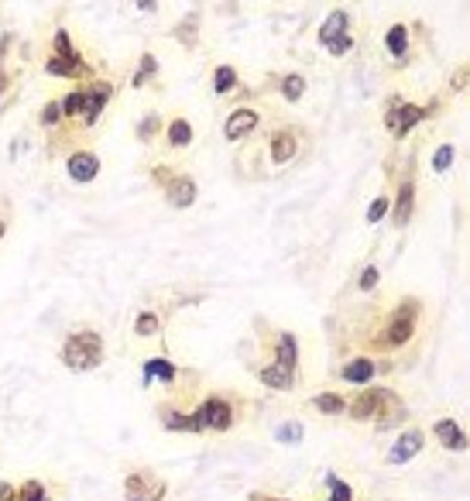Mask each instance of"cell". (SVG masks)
<instances>
[{
	"label": "cell",
	"instance_id": "12",
	"mask_svg": "<svg viewBox=\"0 0 470 501\" xmlns=\"http://www.w3.org/2000/svg\"><path fill=\"white\" fill-rule=\"evenodd\" d=\"M381 371H392V364L388 360H377V358H368V354H357V358H347L340 364V378L351 384H368L375 382Z\"/></svg>",
	"mask_w": 470,
	"mask_h": 501
},
{
	"label": "cell",
	"instance_id": "29",
	"mask_svg": "<svg viewBox=\"0 0 470 501\" xmlns=\"http://www.w3.org/2000/svg\"><path fill=\"white\" fill-rule=\"evenodd\" d=\"M234 90H240V76H237L234 66H216L213 69V93L216 96H227V93H234Z\"/></svg>",
	"mask_w": 470,
	"mask_h": 501
},
{
	"label": "cell",
	"instance_id": "15",
	"mask_svg": "<svg viewBox=\"0 0 470 501\" xmlns=\"http://www.w3.org/2000/svg\"><path fill=\"white\" fill-rule=\"evenodd\" d=\"M66 172H69L72 182H93L100 175V155L90 148H76L66 155Z\"/></svg>",
	"mask_w": 470,
	"mask_h": 501
},
{
	"label": "cell",
	"instance_id": "7",
	"mask_svg": "<svg viewBox=\"0 0 470 501\" xmlns=\"http://www.w3.org/2000/svg\"><path fill=\"white\" fill-rule=\"evenodd\" d=\"M381 120H385V127H388V134H392L395 141H405V138L425 120V110H423V103H409V100H401V96H388V100H385V110H381Z\"/></svg>",
	"mask_w": 470,
	"mask_h": 501
},
{
	"label": "cell",
	"instance_id": "21",
	"mask_svg": "<svg viewBox=\"0 0 470 501\" xmlns=\"http://www.w3.org/2000/svg\"><path fill=\"white\" fill-rule=\"evenodd\" d=\"M162 141L172 148V151H182V148H189V144L196 141V127L189 124L182 114H172V117L165 120V134Z\"/></svg>",
	"mask_w": 470,
	"mask_h": 501
},
{
	"label": "cell",
	"instance_id": "1",
	"mask_svg": "<svg viewBox=\"0 0 470 501\" xmlns=\"http://www.w3.org/2000/svg\"><path fill=\"white\" fill-rule=\"evenodd\" d=\"M375 316L357 330V354H368L377 360L405 358L416 340L425 334V303L419 295H401L388 310L371 306Z\"/></svg>",
	"mask_w": 470,
	"mask_h": 501
},
{
	"label": "cell",
	"instance_id": "40",
	"mask_svg": "<svg viewBox=\"0 0 470 501\" xmlns=\"http://www.w3.org/2000/svg\"><path fill=\"white\" fill-rule=\"evenodd\" d=\"M453 166V144H440L433 155V172H450Z\"/></svg>",
	"mask_w": 470,
	"mask_h": 501
},
{
	"label": "cell",
	"instance_id": "9",
	"mask_svg": "<svg viewBox=\"0 0 470 501\" xmlns=\"http://www.w3.org/2000/svg\"><path fill=\"white\" fill-rule=\"evenodd\" d=\"M416 199H419V179H416V155L409 158L405 175L399 179V192L392 196V223L395 227H409L416 216Z\"/></svg>",
	"mask_w": 470,
	"mask_h": 501
},
{
	"label": "cell",
	"instance_id": "32",
	"mask_svg": "<svg viewBox=\"0 0 470 501\" xmlns=\"http://www.w3.org/2000/svg\"><path fill=\"white\" fill-rule=\"evenodd\" d=\"M18 501H55V495H52V488H48L45 481L28 478L18 488Z\"/></svg>",
	"mask_w": 470,
	"mask_h": 501
},
{
	"label": "cell",
	"instance_id": "5",
	"mask_svg": "<svg viewBox=\"0 0 470 501\" xmlns=\"http://www.w3.org/2000/svg\"><path fill=\"white\" fill-rule=\"evenodd\" d=\"M203 432H231L240 423V399L231 392H210L199 406L192 408Z\"/></svg>",
	"mask_w": 470,
	"mask_h": 501
},
{
	"label": "cell",
	"instance_id": "45",
	"mask_svg": "<svg viewBox=\"0 0 470 501\" xmlns=\"http://www.w3.org/2000/svg\"><path fill=\"white\" fill-rule=\"evenodd\" d=\"M388 501H395V498H388Z\"/></svg>",
	"mask_w": 470,
	"mask_h": 501
},
{
	"label": "cell",
	"instance_id": "19",
	"mask_svg": "<svg viewBox=\"0 0 470 501\" xmlns=\"http://www.w3.org/2000/svg\"><path fill=\"white\" fill-rule=\"evenodd\" d=\"M271 364H279V368H285V371H299V340H296V334H288V330H282V334H275V340H271Z\"/></svg>",
	"mask_w": 470,
	"mask_h": 501
},
{
	"label": "cell",
	"instance_id": "22",
	"mask_svg": "<svg viewBox=\"0 0 470 501\" xmlns=\"http://www.w3.org/2000/svg\"><path fill=\"white\" fill-rule=\"evenodd\" d=\"M258 382L264 384V388H275V392H292V388H296V375L268 360V364L258 368Z\"/></svg>",
	"mask_w": 470,
	"mask_h": 501
},
{
	"label": "cell",
	"instance_id": "34",
	"mask_svg": "<svg viewBox=\"0 0 470 501\" xmlns=\"http://www.w3.org/2000/svg\"><path fill=\"white\" fill-rule=\"evenodd\" d=\"M162 334V316L151 310H142L134 319V336H158Z\"/></svg>",
	"mask_w": 470,
	"mask_h": 501
},
{
	"label": "cell",
	"instance_id": "4",
	"mask_svg": "<svg viewBox=\"0 0 470 501\" xmlns=\"http://www.w3.org/2000/svg\"><path fill=\"white\" fill-rule=\"evenodd\" d=\"M107 358V347H103V336L83 327V330H72L62 340V351H59V360L69 368L72 375H83V371H96Z\"/></svg>",
	"mask_w": 470,
	"mask_h": 501
},
{
	"label": "cell",
	"instance_id": "27",
	"mask_svg": "<svg viewBox=\"0 0 470 501\" xmlns=\"http://www.w3.org/2000/svg\"><path fill=\"white\" fill-rule=\"evenodd\" d=\"M309 406L316 412H323V416H344L347 412V399L340 392H320V395L309 399Z\"/></svg>",
	"mask_w": 470,
	"mask_h": 501
},
{
	"label": "cell",
	"instance_id": "23",
	"mask_svg": "<svg viewBox=\"0 0 470 501\" xmlns=\"http://www.w3.org/2000/svg\"><path fill=\"white\" fill-rule=\"evenodd\" d=\"M158 416H162V426L168 432H203L192 412H179V408H172V406H162Z\"/></svg>",
	"mask_w": 470,
	"mask_h": 501
},
{
	"label": "cell",
	"instance_id": "3",
	"mask_svg": "<svg viewBox=\"0 0 470 501\" xmlns=\"http://www.w3.org/2000/svg\"><path fill=\"white\" fill-rule=\"evenodd\" d=\"M45 72L55 76V79H76L79 86H83V83H93V76H96L93 66L86 62V55L72 45V35L66 28H59V31L52 35V42H48Z\"/></svg>",
	"mask_w": 470,
	"mask_h": 501
},
{
	"label": "cell",
	"instance_id": "10",
	"mask_svg": "<svg viewBox=\"0 0 470 501\" xmlns=\"http://www.w3.org/2000/svg\"><path fill=\"white\" fill-rule=\"evenodd\" d=\"M168 481L151 467H134L124 478V501H165Z\"/></svg>",
	"mask_w": 470,
	"mask_h": 501
},
{
	"label": "cell",
	"instance_id": "17",
	"mask_svg": "<svg viewBox=\"0 0 470 501\" xmlns=\"http://www.w3.org/2000/svg\"><path fill=\"white\" fill-rule=\"evenodd\" d=\"M377 399H381V388H361V392H353L347 399V412L344 416L353 419V423H375Z\"/></svg>",
	"mask_w": 470,
	"mask_h": 501
},
{
	"label": "cell",
	"instance_id": "20",
	"mask_svg": "<svg viewBox=\"0 0 470 501\" xmlns=\"http://www.w3.org/2000/svg\"><path fill=\"white\" fill-rule=\"evenodd\" d=\"M409 416V408L401 402L399 392H392V388H381V399H377V408H375V423L377 426H392V423H401Z\"/></svg>",
	"mask_w": 470,
	"mask_h": 501
},
{
	"label": "cell",
	"instance_id": "33",
	"mask_svg": "<svg viewBox=\"0 0 470 501\" xmlns=\"http://www.w3.org/2000/svg\"><path fill=\"white\" fill-rule=\"evenodd\" d=\"M38 124H42L45 131H59V127H66V114H62V100H48L45 107H42V114H38Z\"/></svg>",
	"mask_w": 470,
	"mask_h": 501
},
{
	"label": "cell",
	"instance_id": "39",
	"mask_svg": "<svg viewBox=\"0 0 470 501\" xmlns=\"http://www.w3.org/2000/svg\"><path fill=\"white\" fill-rule=\"evenodd\" d=\"M377 282H381V271H377L375 264H364L361 275H357V288H361V292H375Z\"/></svg>",
	"mask_w": 470,
	"mask_h": 501
},
{
	"label": "cell",
	"instance_id": "11",
	"mask_svg": "<svg viewBox=\"0 0 470 501\" xmlns=\"http://www.w3.org/2000/svg\"><path fill=\"white\" fill-rule=\"evenodd\" d=\"M303 141H306V131H303V127H296V124L275 127V131L268 134V162H271L275 168L288 166L292 158H299Z\"/></svg>",
	"mask_w": 470,
	"mask_h": 501
},
{
	"label": "cell",
	"instance_id": "14",
	"mask_svg": "<svg viewBox=\"0 0 470 501\" xmlns=\"http://www.w3.org/2000/svg\"><path fill=\"white\" fill-rule=\"evenodd\" d=\"M162 192L175 210H189V206L199 199V186H196V179L186 175V172H175V175L162 186Z\"/></svg>",
	"mask_w": 470,
	"mask_h": 501
},
{
	"label": "cell",
	"instance_id": "44",
	"mask_svg": "<svg viewBox=\"0 0 470 501\" xmlns=\"http://www.w3.org/2000/svg\"><path fill=\"white\" fill-rule=\"evenodd\" d=\"M7 238V220H0V240Z\"/></svg>",
	"mask_w": 470,
	"mask_h": 501
},
{
	"label": "cell",
	"instance_id": "42",
	"mask_svg": "<svg viewBox=\"0 0 470 501\" xmlns=\"http://www.w3.org/2000/svg\"><path fill=\"white\" fill-rule=\"evenodd\" d=\"M0 501H18V488L11 481H0Z\"/></svg>",
	"mask_w": 470,
	"mask_h": 501
},
{
	"label": "cell",
	"instance_id": "8",
	"mask_svg": "<svg viewBox=\"0 0 470 501\" xmlns=\"http://www.w3.org/2000/svg\"><path fill=\"white\" fill-rule=\"evenodd\" d=\"M416 38H419L416 28L405 21H395L385 31V52H388V59H392V69H409V66L416 62V55H419Z\"/></svg>",
	"mask_w": 470,
	"mask_h": 501
},
{
	"label": "cell",
	"instance_id": "25",
	"mask_svg": "<svg viewBox=\"0 0 470 501\" xmlns=\"http://www.w3.org/2000/svg\"><path fill=\"white\" fill-rule=\"evenodd\" d=\"M172 38L182 48H196L199 45V11H189L182 21L172 28Z\"/></svg>",
	"mask_w": 470,
	"mask_h": 501
},
{
	"label": "cell",
	"instance_id": "16",
	"mask_svg": "<svg viewBox=\"0 0 470 501\" xmlns=\"http://www.w3.org/2000/svg\"><path fill=\"white\" fill-rule=\"evenodd\" d=\"M425 447V430L423 426H409V430L401 432L399 440H395V447L388 450V464H409L412 457H419Z\"/></svg>",
	"mask_w": 470,
	"mask_h": 501
},
{
	"label": "cell",
	"instance_id": "35",
	"mask_svg": "<svg viewBox=\"0 0 470 501\" xmlns=\"http://www.w3.org/2000/svg\"><path fill=\"white\" fill-rule=\"evenodd\" d=\"M388 214H392V196H388V192H381V196H375V199H371V206H368L364 220L375 227V223H381V220H385Z\"/></svg>",
	"mask_w": 470,
	"mask_h": 501
},
{
	"label": "cell",
	"instance_id": "28",
	"mask_svg": "<svg viewBox=\"0 0 470 501\" xmlns=\"http://www.w3.org/2000/svg\"><path fill=\"white\" fill-rule=\"evenodd\" d=\"M134 134H138V141L142 144H155L165 134V117L162 114H155V110H151V114H144L142 124L134 127Z\"/></svg>",
	"mask_w": 470,
	"mask_h": 501
},
{
	"label": "cell",
	"instance_id": "2",
	"mask_svg": "<svg viewBox=\"0 0 470 501\" xmlns=\"http://www.w3.org/2000/svg\"><path fill=\"white\" fill-rule=\"evenodd\" d=\"M114 93H118V86H114L110 79H93V83L76 86L72 93L62 96L66 124H69V127H83V131L96 127L100 117H103V110H107V103L114 100Z\"/></svg>",
	"mask_w": 470,
	"mask_h": 501
},
{
	"label": "cell",
	"instance_id": "31",
	"mask_svg": "<svg viewBox=\"0 0 470 501\" xmlns=\"http://www.w3.org/2000/svg\"><path fill=\"white\" fill-rule=\"evenodd\" d=\"M155 76H158V59H155V52H142L138 69H134V76H131V86H134V90H144Z\"/></svg>",
	"mask_w": 470,
	"mask_h": 501
},
{
	"label": "cell",
	"instance_id": "41",
	"mask_svg": "<svg viewBox=\"0 0 470 501\" xmlns=\"http://www.w3.org/2000/svg\"><path fill=\"white\" fill-rule=\"evenodd\" d=\"M175 172H179V168H172V166H151V182L162 190V186L168 182V179H172V175H175Z\"/></svg>",
	"mask_w": 470,
	"mask_h": 501
},
{
	"label": "cell",
	"instance_id": "26",
	"mask_svg": "<svg viewBox=\"0 0 470 501\" xmlns=\"http://www.w3.org/2000/svg\"><path fill=\"white\" fill-rule=\"evenodd\" d=\"M309 83L303 72H285V76H279V93L288 100V103H299L303 96H306Z\"/></svg>",
	"mask_w": 470,
	"mask_h": 501
},
{
	"label": "cell",
	"instance_id": "6",
	"mask_svg": "<svg viewBox=\"0 0 470 501\" xmlns=\"http://www.w3.org/2000/svg\"><path fill=\"white\" fill-rule=\"evenodd\" d=\"M320 45L327 48L333 59H344V55H351L353 45H357V35H353V18L344 11V7H336V11H329V18L320 24Z\"/></svg>",
	"mask_w": 470,
	"mask_h": 501
},
{
	"label": "cell",
	"instance_id": "30",
	"mask_svg": "<svg viewBox=\"0 0 470 501\" xmlns=\"http://www.w3.org/2000/svg\"><path fill=\"white\" fill-rule=\"evenodd\" d=\"M14 35H4L0 38V100L11 93V86H14V72H11V62H7V52L14 48Z\"/></svg>",
	"mask_w": 470,
	"mask_h": 501
},
{
	"label": "cell",
	"instance_id": "18",
	"mask_svg": "<svg viewBox=\"0 0 470 501\" xmlns=\"http://www.w3.org/2000/svg\"><path fill=\"white\" fill-rule=\"evenodd\" d=\"M429 432L436 436V443H440L443 450H450V454H464V450H467V432L460 430L457 419H447V416H443V419L433 423V430Z\"/></svg>",
	"mask_w": 470,
	"mask_h": 501
},
{
	"label": "cell",
	"instance_id": "13",
	"mask_svg": "<svg viewBox=\"0 0 470 501\" xmlns=\"http://www.w3.org/2000/svg\"><path fill=\"white\" fill-rule=\"evenodd\" d=\"M258 127H261V110H255V107H234L231 117L223 120V138L227 141H244Z\"/></svg>",
	"mask_w": 470,
	"mask_h": 501
},
{
	"label": "cell",
	"instance_id": "38",
	"mask_svg": "<svg viewBox=\"0 0 470 501\" xmlns=\"http://www.w3.org/2000/svg\"><path fill=\"white\" fill-rule=\"evenodd\" d=\"M467 83H470V66H467V62H460V66L453 69V76H450L447 93H450V96L464 93V90H467Z\"/></svg>",
	"mask_w": 470,
	"mask_h": 501
},
{
	"label": "cell",
	"instance_id": "37",
	"mask_svg": "<svg viewBox=\"0 0 470 501\" xmlns=\"http://www.w3.org/2000/svg\"><path fill=\"white\" fill-rule=\"evenodd\" d=\"M275 440H279V443H285V447H296V443H303V423H296V419L282 423V426L275 430Z\"/></svg>",
	"mask_w": 470,
	"mask_h": 501
},
{
	"label": "cell",
	"instance_id": "43",
	"mask_svg": "<svg viewBox=\"0 0 470 501\" xmlns=\"http://www.w3.org/2000/svg\"><path fill=\"white\" fill-rule=\"evenodd\" d=\"M247 501H296V498H285V495H264V491H251Z\"/></svg>",
	"mask_w": 470,
	"mask_h": 501
},
{
	"label": "cell",
	"instance_id": "36",
	"mask_svg": "<svg viewBox=\"0 0 470 501\" xmlns=\"http://www.w3.org/2000/svg\"><path fill=\"white\" fill-rule=\"evenodd\" d=\"M327 491L329 495L323 501H353V488L336 474H327Z\"/></svg>",
	"mask_w": 470,
	"mask_h": 501
},
{
	"label": "cell",
	"instance_id": "24",
	"mask_svg": "<svg viewBox=\"0 0 470 501\" xmlns=\"http://www.w3.org/2000/svg\"><path fill=\"white\" fill-rule=\"evenodd\" d=\"M175 375H179V368H175V364H172L168 358L144 360V388H148V384H155V382L172 384V382H175Z\"/></svg>",
	"mask_w": 470,
	"mask_h": 501
}]
</instances>
